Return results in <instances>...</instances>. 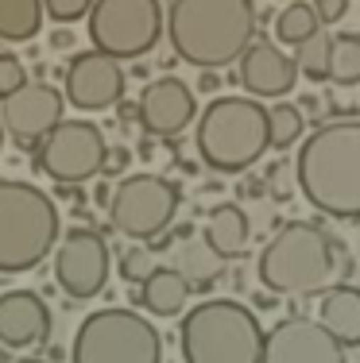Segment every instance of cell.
Here are the masks:
<instances>
[{"mask_svg": "<svg viewBox=\"0 0 360 363\" xmlns=\"http://www.w3.org/2000/svg\"><path fill=\"white\" fill-rule=\"evenodd\" d=\"M325 82L333 85H360V35L353 31H333Z\"/></svg>", "mask_w": 360, "mask_h": 363, "instance_id": "603a6c76", "label": "cell"}, {"mask_svg": "<svg viewBox=\"0 0 360 363\" xmlns=\"http://www.w3.org/2000/svg\"><path fill=\"white\" fill-rule=\"evenodd\" d=\"M113 255L101 232L93 228H70L55 247V282L62 286L66 298L89 301L105 290L109 271H113Z\"/></svg>", "mask_w": 360, "mask_h": 363, "instance_id": "8fae6325", "label": "cell"}, {"mask_svg": "<svg viewBox=\"0 0 360 363\" xmlns=\"http://www.w3.org/2000/svg\"><path fill=\"white\" fill-rule=\"evenodd\" d=\"M329 39H333V31L329 28H318L310 39H302L295 47V66H298V74H306L310 82H325V62H329Z\"/></svg>", "mask_w": 360, "mask_h": 363, "instance_id": "484cf974", "label": "cell"}, {"mask_svg": "<svg viewBox=\"0 0 360 363\" xmlns=\"http://www.w3.org/2000/svg\"><path fill=\"white\" fill-rule=\"evenodd\" d=\"M28 82V70H23L20 55H12V50H0V101L12 97L20 85Z\"/></svg>", "mask_w": 360, "mask_h": 363, "instance_id": "83f0119b", "label": "cell"}, {"mask_svg": "<svg viewBox=\"0 0 360 363\" xmlns=\"http://www.w3.org/2000/svg\"><path fill=\"white\" fill-rule=\"evenodd\" d=\"M356 247H360V220H356Z\"/></svg>", "mask_w": 360, "mask_h": 363, "instance_id": "8d00e7d4", "label": "cell"}, {"mask_svg": "<svg viewBox=\"0 0 360 363\" xmlns=\"http://www.w3.org/2000/svg\"><path fill=\"white\" fill-rule=\"evenodd\" d=\"M93 0H43V16H50L55 23H74L89 12Z\"/></svg>", "mask_w": 360, "mask_h": 363, "instance_id": "f1b7e54d", "label": "cell"}, {"mask_svg": "<svg viewBox=\"0 0 360 363\" xmlns=\"http://www.w3.org/2000/svg\"><path fill=\"white\" fill-rule=\"evenodd\" d=\"M318 325H322L345 352H349V348H360V286L333 282L329 290H322Z\"/></svg>", "mask_w": 360, "mask_h": 363, "instance_id": "ac0fdd59", "label": "cell"}, {"mask_svg": "<svg viewBox=\"0 0 360 363\" xmlns=\"http://www.w3.org/2000/svg\"><path fill=\"white\" fill-rule=\"evenodd\" d=\"M116 112H120V124H136L140 120V112H136V101H116Z\"/></svg>", "mask_w": 360, "mask_h": 363, "instance_id": "1f68e13d", "label": "cell"}, {"mask_svg": "<svg viewBox=\"0 0 360 363\" xmlns=\"http://www.w3.org/2000/svg\"><path fill=\"white\" fill-rule=\"evenodd\" d=\"M283 4H287V0H283Z\"/></svg>", "mask_w": 360, "mask_h": 363, "instance_id": "f35d334b", "label": "cell"}, {"mask_svg": "<svg viewBox=\"0 0 360 363\" xmlns=\"http://www.w3.org/2000/svg\"><path fill=\"white\" fill-rule=\"evenodd\" d=\"M190 294L194 290L182 282V274H178V271H170V267H156V271L140 282L136 301H140L148 313H156V317H178L186 309V301H190Z\"/></svg>", "mask_w": 360, "mask_h": 363, "instance_id": "44dd1931", "label": "cell"}, {"mask_svg": "<svg viewBox=\"0 0 360 363\" xmlns=\"http://www.w3.org/2000/svg\"><path fill=\"white\" fill-rule=\"evenodd\" d=\"M236 77L244 85L248 97L256 101H283L298 85V66L290 55H283L279 43L263 39L256 31V39L244 47V55L236 58Z\"/></svg>", "mask_w": 360, "mask_h": 363, "instance_id": "9a60e30c", "label": "cell"}, {"mask_svg": "<svg viewBox=\"0 0 360 363\" xmlns=\"http://www.w3.org/2000/svg\"><path fill=\"white\" fill-rule=\"evenodd\" d=\"M0 147H4V128H0Z\"/></svg>", "mask_w": 360, "mask_h": 363, "instance_id": "74e56055", "label": "cell"}, {"mask_svg": "<svg viewBox=\"0 0 360 363\" xmlns=\"http://www.w3.org/2000/svg\"><path fill=\"white\" fill-rule=\"evenodd\" d=\"M170 271L182 274V282L190 290H209L213 282L225 274V259L213 252L205 240L194 236V228L186 236H178V247H175V267Z\"/></svg>", "mask_w": 360, "mask_h": 363, "instance_id": "ffe728a7", "label": "cell"}, {"mask_svg": "<svg viewBox=\"0 0 360 363\" xmlns=\"http://www.w3.org/2000/svg\"><path fill=\"white\" fill-rule=\"evenodd\" d=\"M62 112H66L62 89H55V85H47V82H23L12 97L0 101V128H4L23 151H36L43 135L66 120Z\"/></svg>", "mask_w": 360, "mask_h": 363, "instance_id": "7c38bea8", "label": "cell"}, {"mask_svg": "<svg viewBox=\"0 0 360 363\" xmlns=\"http://www.w3.org/2000/svg\"><path fill=\"white\" fill-rule=\"evenodd\" d=\"M50 47H55V50L74 47V35H70V31H55V35H50Z\"/></svg>", "mask_w": 360, "mask_h": 363, "instance_id": "e575fe53", "label": "cell"}, {"mask_svg": "<svg viewBox=\"0 0 360 363\" xmlns=\"http://www.w3.org/2000/svg\"><path fill=\"white\" fill-rule=\"evenodd\" d=\"M198 155L217 174H240L268 151V108L256 97H217L205 105L194 132Z\"/></svg>", "mask_w": 360, "mask_h": 363, "instance_id": "8992f818", "label": "cell"}, {"mask_svg": "<svg viewBox=\"0 0 360 363\" xmlns=\"http://www.w3.org/2000/svg\"><path fill=\"white\" fill-rule=\"evenodd\" d=\"M124 85H128V74L116 58L101 55V50H82L66 66L62 101H70L78 112H101V108H113L124 97Z\"/></svg>", "mask_w": 360, "mask_h": 363, "instance_id": "4fadbf2b", "label": "cell"}, {"mask_svg": "<svg viewBox=\"0 0 360 363\" xmlns=\"http://www.w3.org/2000/svg\"><path fill=\"white\" fill-rule=\"evenodd\" d=\"M128 159H132V151H128V147H105V162H101V178H116V174H124Z\"/></svg>", "mask_w": 360, "mask_h": 363, "instance_id": "4dcf8cb0", "label": "cell"}, {"mask_svg": "<svg viewBox=\"0 0 360 363\" xmlns=\"http://www.w3.org/2000/svg\"><path fill=\"white\" fill-rule=\"evenodd\" d=\"M58 197H62V201H70L74 209L82 213V201H85V197H82V189H78V186H62V182H58Z\"/></svg>", "mask_w": 360, "mask_h": 363, "instance_id": "d6a6232c", "label": "cell"}, {"mask_svg": "<svg viewBox=\"0 0 360 363\" xmlns=\"http://www.w3.org/2000/svg\"><path fill=\"white\" fill-rule=\"evenodd\" d=\"M156 267H159V263H156V252H151L148 244H132V247L124 252V259H120V274L128 279V286H132V282L140 286V282L148 279Z\"/></svg>", "mask_w": 360, "mask_h": 363, "instance_id": "4316f807", "label": "cell"}, {"mask_svg": "<svg viewBox=\"0 0 360 363\" xmlns=\"http://www.w3.org/2000/svg\"><path fill=\"white\" fill-rule=\"evenodd\" d=\"M310 8H314V16H318L322 28H329V23H341V20H345L349 0H314Z\"/></svg>", "mask_w": 360, "mask_h": 363, "instance_id": "f546056e", "label": "cell"}, {"mask_svg": "<svg viewBox=\"0 0 360 363\" xmlns=\"http://www.w3.org/2000/svg\"><path fill=\"white\" fill-rule=\"evenodd\" d=\"M260 363H349L345 348L310 317H287L263 333Z\"/></svg>", "mask_w": 360, "mask_h": 363, "instance_id": "5bb4252c", "label": "cell"}, {"mask_svg": "<svg viewBox=\"0 0 360 363\" xmlns=\"http://www.w3.org/2000/svg\"><path fill=\"white\" fill-rule=\"evenodd\" d=\"M186 363H260L263 325L233 298H205L178 325Z\"/></svg>", "mask_w": 360, "mask_h": 363, "instance_id": "5b68a950", "label": "cell"}, {"mask_svg": "<svg viewBox=\"0 0 360 363\" xmlns=\"http://www.w3.org/2000/svg\"><path fill=\"white\" fill-rule=\"evenodd\" d=\"M50 336V309L36 290L0 294V348H31Z\"/></svg>", "mask_w": 360, "mask_h": 363, "instance_id": "e0dca14e", "label": "cell"}, {"mask_svg": "<svg viewBox=\"0 0 360 363\" xmlns=\"http://www.w3.org/2000/svg\"><path fill=\"white\" fill-rule=\"evenodd\" d=\"M43 28V0H0V39L28 43Z\"/></svg>", "mask_w": 360, "mask_h": 363, "instance_id": "7402d4cb", "label": "cell"}, {"mask_svg": "<svg viewBox=\"0 0 360 363\" xmlns=\"http://www.w3.org/2000/svg\"><path fill=\"white\" fill-rule=\"evenodd\" d=\"M248 236H252V224H248V213L240 205H217V209H209V217L202 224V240L225 263L248 252Z\"/></svg>", "mask_w": 360, "mask_h": 363, "instance_id": "d6986e66", "label": "cell"}, {"mask_svg": "<svg viewBox=\"0 0 360 363\" xmlns=\"http://www.w3.org/2000/svg\"><path fill=\"white\" fill-rule=\"evenodd\" d=\"M306 132V116L298 105H287V101H276V105L268 108V151L276 147V151H287V147H295L302 140Z\"/></svg>", "mask_w": 360, "mask_h": 363, "instance_id": "d4e9b609", "label": "cell"}, {"mask_svg": "<svg viewBox=\"0 0 360 363\" xmlns=\"http://www.w3.org/2000/svg\"><path fill=\"white\" fill-rule=\"evenodd\" d=\"M353 271V255L310 220H287L256 259L260 286L279 298H310Z\"/></svg>", "mask_w": 360, "mask_h": 363, "instance_id": "6da1fadb", "label": "cell"}, {"mask_svg": "<svg viewBox=\"0 0 360 363\" xmlns=\"http://www.w3.org/2000/svg\"><path fill=\"white\" fill-rule=\"evenodd\" d=\"M105 135L93 120H62L50 128L36 147V170L62 186H82V182L101 174L105 162Z\"/></svg>", "mask_w": 360, "mask_h": 363, "instance_id": "30bf717a", "label": "cell"}, {"mask_svg": "<svg viewBox=\"0 0 360 363\" xmlns=\"http://www.w3.org/2000/svg\"><path fill=\"white\" fill-rule=\"evenodd\" d=\"M12 363H47V359H39V356H28V359H12Z\"/></svg>", "mask_w": 360, "mask_h": 363, "instance_id": "d590c367", "label": "cell"}, {"mask_svg": "<svg viewBox=\"0 0 360 363\" xmlns=\"http://www.w3.org/2000/svg\"><path fill=\"white\" fill-rule=\"evenodd\" d=\"M89 43L93 50L116 58H143L163 39V4L159 0H93L89 12Z\"/></svg>", "mask_w": 360, "mask_h": 363, "instance_id": "ba28073f", "label": "cell"}, {"mask_svg": "<svg viewBox=\"0 0 360 363\" xmlns=\"http://www.w3.org/2000/svg\"><path fill=\"white\" fill-rule=\"evenodd\" d=\"M136 112H140V120L136 124H143V132L148 135H178L186 132V128L194 124V116H198V101H194V89L182 82V77H156V82L143 85L140 101H136Z\"/></svg>", "mask_w": 360, "mask_h": 363, "instance_id": "2e32d148", "label": "cell"}, {"mask_svg": "<svg viewBox=\"0 0 360 363\" xmlns=\"http://www.w3.org/2000/svg\"><path fill=\"white\" fill-rule=\"evenodd\" d=\"M70 363H163V336L136 309H97L74 333Z\"/></svg>", "mask_w": 360, "mask_h": 363, "instance_id": "52a82bcc", "label": "cell"}, {"mask_svg": "<svg viewBox=\"0 0 360 363\" xmlns=\"http://www.w3.org/2000/svg\"><path fill=\"white\" fill-rule=\"evenodd\" d=\"M178 186L159 174H124L109 194V220L128 240H156L178 217Z\"/></svg>", "mask_w": 360, "mask_h": 363, "instance_id": "9c48e42d", "label": "cell"}, {"mask_svg": "<svg viewBox=\"0 0 360 363\" xmlns=\"http://www.w3.org/2000/svg\"><path fill=\"white\" fill-rule=\"evenodd\" d=\"M318 28L322 23L306 0H287L276 12V43H283V47H298V43L310 39Z\"/></svg>", "mask_w": 360, "mask_h": 363, "instance_id": "cb8c5ba5", "label": "cell"}, {"mask_svg": "<svg viewBox=\"0 0 360 363\" xmlns=\"http://www.w3.org/2000/svg\"><path fill=\"white\" fill-rule=\"evenodd\" d=\"M62 220L55 197L20 178H0V274H23L55 252Z\"/></svg>", "mask_w": 360, "mask_h": 363, "instance_id": "277c9868", "label": "cell"}, {"mask_svg": "<svg viewBox=\"0 0 360 363\" xmlns=\"http://www.w3.org/2000/svg\"><path fill=\"white\" fill-rule=\"evenodd\" d=\"M198 89H202V93H217V89H221L217 70H202V74H198Z\"/></svg>", "mask_w": 360, "mask_h": 363, "instance_id": "836d02e7", "label": "cell"}, {"mask_svg": "<svg viewBox=\"0 0 360 363\" xmlns=\"http://www.w3.org/2000/svg\"><path fill=\"white\" fill-rule=\"evenodd\" d=\"M167 39L186 66L225 70L256 39L252 0H170Z\"/></svg>", "mask_w": 360, "mask_h": 363, "instance_id": "3957f363", "label": "cell"}, {"mask_svg": "<svg viewBox=\"0 0 360 363\" xmlns=\"http://www.w3.org/2000/svg\"><path fill=\"white\" fill-rule=\"evenodd\" d=\"M298 189L333 220H360V120L314 128L298 147Z\"/></svg>", "mask_w": 360, "mask_h": 363, "instance_id": "7a4b0ae2", "label": "cell"}]
</instances>
